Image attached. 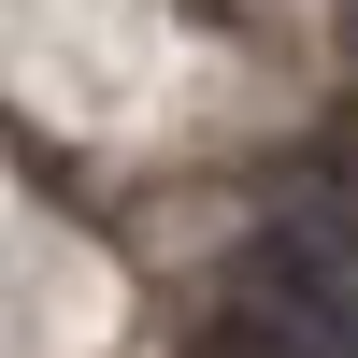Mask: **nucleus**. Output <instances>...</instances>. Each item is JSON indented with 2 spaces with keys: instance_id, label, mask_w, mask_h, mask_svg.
I'll list each match as a JSON object with an SVG mask.
<instances>
[{
  "instance_id": "f257e3e1",
  "label": "nucleus",
  "mask_w": 358,
  "mask_h": 358,
  "mask_svg": "<svg viewBox=\"0 0 358 358\" xmlns=\"http://www.w3.org/2000/svg\"><path fill=\"white\" fill-rule=\"evenodd\" d=\"M229 330L258 358H358V258L315 215H273L229 244Z\"/></svg>"
},
{
  "instance_id": "f03ea898",
  "label": "nucleus",
  "mask_w": 358,
  "mask_h": 358,
  "mask_svg": "<svg viewBox=\"0 0 358 358\" xmlns=\"http://www.w3.org/2000/svg\"><path fill=\"white\" fill-rule=\"evenodd\" d=\"M301 215H315V229L358 258V129H330V143L301 158Z\"/></svg>"
},
{
  "instance_id": "7ed1b4c3",
  "label": "nucleus",
  "mask_w": 358,
  "mask_h": 358,
  "mask_svg": "<svg viewBox=\"0 0 358 358\" xmlns=\"http://www.w3.org/2000/svg\"><path fill=\"white\" fill-rule=\"evenodd\" d=\"M201 358H258V344H244V330H215V344H201Z\"/></svg>"
}]
</instances>
